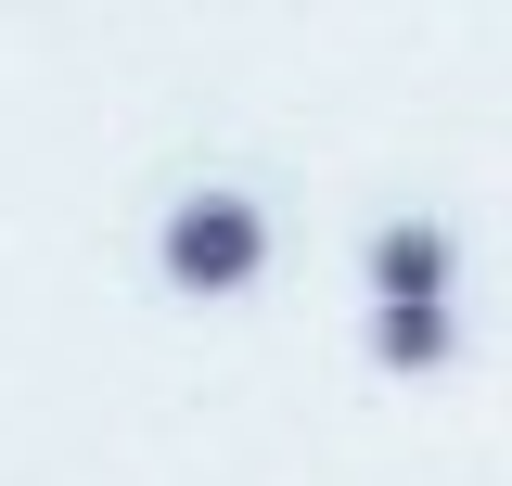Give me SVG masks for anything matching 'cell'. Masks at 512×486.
<instances>
[{"label":"cell","instance_id":"obj_2","mask_svg":"<svg viewBox=\"0 0 512 486\" xmlns=\"http://www.w3.org/2000/svg\"><path fill=\"white\" fill-rule=\"evenodd\" d=\"M372 295L384 307H448V231L436 218H397V231L372 243Z\"/></svg>","mask_w":512,"mask_h":486},{"label":"cell","instance_id":"obj_3","mask_svg":"<svg viewBox=\"0 0 512 486\" xmlns=\"http://www.w3.org/2000/svg\"><path fill=\"white\" fill-rule=\"evenodd\" d=\"M448 307H372V359L384 371H448Z\"/></svg>","mask_w":512,"mask_h":486},{"label":"cell","instance_id":"obj_1","mask_svg":"<svg viewBox=\"0 0 512 486\" xmlns=\"http://www.w3.org/2000/svg\"><path fill=\"white\" fill-rule=\"evenodd\" d=\"M256 269H269V218H256L244 192L167 205V282H180V295H244Z\"/></svg>","mask_w":512,"mask_h":486}]
</instances>
